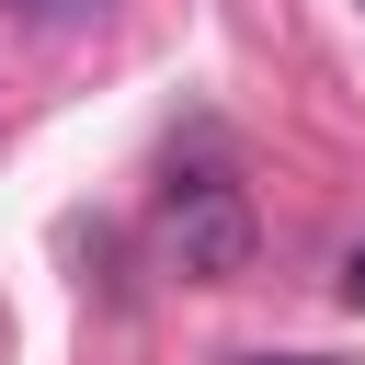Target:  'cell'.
Instances as JSON below:
<instances>
[{
	"mask_svg": "<svg viewBox=\"0 0 365 365\" xmlns=\"http://www.w3.org/2000/svg\"><path fill=\"white\" fill-rule=\"evenodd\" d=\"M308 365H319V354H308Z\"/></svg>",
	"mask_w": 365,
	"mask_h": 365,
	"instance_id": "cell-4",
	"label": "cell"
},
{
	"mask_svg": "<svg viewBox=\"0 0 365 365\" xmlns=\"http://www.w3.org/2000/svg\"><path fill=\"white\" fill-rule=\"evenodd\" d=\"M11 23H46V34H68V23H103V0H0Z\"/></svg>",
	"mask_w": 365,
	"mask_h": 365,
	"instance_id": "cell-2",
	"label": "cell"
},
{
	"mask_svg": "<svg viewBox=\"0 0 365 365\" xmlns=\"http://www.w3.org/2000/svg\"><path fill=\"white\" fill-rule=\"evenodd\" d=\"M342 297H354V308H365V251H354V262H342Z\"/></svg>",
	"mask_w": 365,
	"mask_h": 365,
	"instance_id": "cell-3",
	"label": "cell"
},
{
	"mask_svg": "<svg viewBox=\"0 0 365 365\" xmlns=\"http://www.w3.org/2000/svg\"><path fill=\"white\" fill-rule=\"evenodd\" d=\"M160 251H171V274H194V285H240L251 251H262V217H251V194H240L228 171H171V194H160Z\"/></svg>",
	"mask_w": 365,
	"mask_h": 365,
	"instance_id": "cell-1",
	"label": "cell"
}]
</instances>
